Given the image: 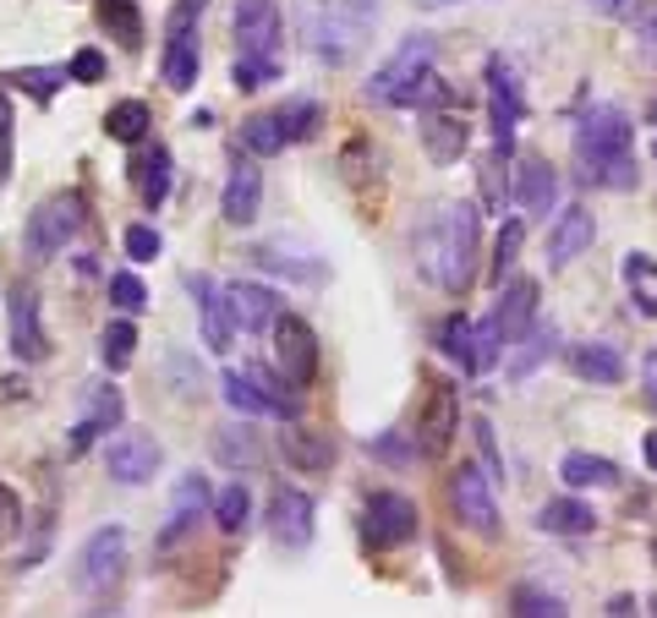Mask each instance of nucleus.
<instances>
[{"label": "nucleus", "instance_id": "obj_1", "mask_svg": "<svg viewBox=\"0 0 657 618\" xmlns=\"http://www.w3.org/2000/svg\"><path fill=\"white\" fill-rule=\"evenodd\" d=\"M477 252H482V214L477 203H439L416 236V268L444 291L465 296L477 279Z\"/></svg>", "mask_w": 657, "mask_h": 618}, {"label": "nucleus", "instance_id": "obj_2", "mask_svg": "<svg viewBox=\"0 0 657 618\" xmlns=\"http://www.w3.org/2000/svg\"><path fill=\"white\" fill-rule=\"evenodd\" d=\"M630 143H636V126L619 105H597L576 121V165H581V182L587 186H608V192H625L636 186V159H630Z\"/></svg>", "mask_w": 657, "mask_h": 618}, {"label": "nucleus", "instance_id": "obj_3", "mask_svg": "<svg viewBox=\"0 0 657 618\" xmlns=\"http://www.w3.org/2000/svg\"><path fill=\"white\" fill-rule=\"evenodd\" d=\"M433 39L428 33H411V39H400V50H394L390 61L373 71V82H367V99L373 105H384V110H416L422 105V94H428V82H433Z\"/></svg>", "mask_w": 657, "mask_h": 618}, {"label": "nucleus", "instance_id": "obj_4", "mask_svg": "<svg viewBox=\"0 0 657 618\" xmlns=\"http://www.w3.org/2000/svg\"><path fill=\"white\" fill-rule=\"evenodd\" d=\"M379 6L384 0H329L324 11L307 22V39H313V56L329 66L351 61L356 50H362V39L373 33V22H379Z\"/></svg>", "mask_w": 657, "mask_h": 618}, {"label": "nucleus", "instance_id": "obj_5", "mask_svg": "<svg viewBox=\"0 0 657 618\" xmlns=\"http://www.w3.org/2000/svg\"><path fill=\"white\" fill-rule=\"evenodd\" d=\"M82 230V192H56V197H45L33 214H28V225H22V247L33 263H50V257H61L66 242Z\"/></svg>", "mask_w": 657, "mask_h": 618}, {"label": "nucleus", "instance_id": "obj_6", "mask_svg": "<svg viewBox=\"0 0 657 618\" xmlns=\"http://www.w3.org/2000/svg\"><path fill=\"white\" fill-rule=\"evenodd\" d=\"M208 0H176L170 22H165V56H159V77L170 94H187L197 88V71H203V50H197V11Z\"/></svg>", "mask_w": 657, "mask_h": 618}, {"label": "nucleus", "instance_id": "obj_7", "mask_svg": "<svg viewBox=\"0 0 657 618\" xmlns=\"http://www.w3.org/2000/svg\"><path fill=\"white\" fill-rule=\"evenodd\" d=\"M450 514H455L471 537L493 542V537H499V498H493V477L477 471V465H460L455 477H450Z\"/></svg>", "mask_w": 657, "mask_h": 618}, {"label": "nucleus", "instance_id": "obj_8", "mask_svg": "<svg viewBox=\"0 0 657 618\" xmlns=\"http://www.w3.org/2000/svg\"><path fill=\"white\" fill-rule=\"evenodd\" d=\"M274 367H280V377L291 389H313V377H318V334H313L307 317H296V312L274 317Z\"/></svg>", "mask_w": 657, "mask_h": 618}, {"label": "nucleus", "instance_id": "obj_9", "mask_svg": "<svg viewBox=\"0 0 657 618\" xmlns=\"http://www.w3.org/2000/svg\"><path fill=\"white\" fill-rule=\"evenodd\" d=\"M121 569H127V526H99L77 553V586L88 597H110Z\"/></svg>", "mask_w": 657, "mask_h": 618}, {"label": "nucleus", "instance_id": "obj_10", "mask_svg": "<svg viewBox=\"0 0 657 618\" xmlns=\"http://www.w3.org/2000/svg\"><path fill=\"white\" fill-rule=\"evenodd\" d=\"M488 110H493V154L510 159L516 126L526 116V99H521V77H516V66L504 56H488Z\"/></svg>", "mask_w": 657, "mask_h": 618}, {"label": "nucleus", "instance_id": "obj_11", "mask_svg": "<svg viewBox=\"0 0 657 618\" xmlns=\"http://www.w3.org/2000/svg\"><path fill=\"white\" fill-rule=\"evenodd\" d=\"M455 433H460V400H455V389H450L444 377H433V383H428V400H422V416H416V433H411V443H416V454L439 460V454L455 443Z\"/></svg>", "mask_w": 657, "mask_h": 618}, {"label": "nucleus", "instance_id": "obj_12", "mask_svg": "<svg viewBox=\"0 0 657 618\" xmlns=\"http://www.w3.org/2000/svg\"><path fill=\"white\" fill-rule=\"evenodd\" d=\"M416 526H422V514H416V503L405 493H373L367 509H362V531H367V542L384 548V553L416 542Z\"/></svg>", "mask_w": 657, "mask_h": 618}, {"label": "nucleus", "instance_id": "obj_13", "mask_svg": "<svg viewBox=\"0 0 657 618\" xmlns=\"http://www.w3.org/2000/svg\"><path fill=\"white\" fill-rule=\"evenodd\" d=\"M187 291H193L203 345H208L214 356H225V351H231V340H236V312H231V291H225V285H214L208 274H187Z\"/></svg>", "mask_w": 657, "mask_h": 618}, {"label": "nucleus", "instance_id": "obj_14", "mask_svg": "<svg viewBox=\"0 0 657 618\" xmlns=\"http://www.w3.org/2000/svg\"><path fill=\"white\" fill-rule=\"evenodd\" d=\"M236 56L253 61H280V6L274 0H236Z\"/></svg>", "mask_w": 657, "mask_h": 618}, {"label": "nucleus", "instance_id": "obj_15", "mask_svg": "<svg viewBox=\"0 0 657 618\" xmlns=\"http://www.w3.org/2000/svg\"><path fill=\"white\" fill-rule=\"evenodd\" d=\"M127 422V400H121V389H110V383H94V389H82V416H77V428L66 438V454H82L94 438L116 433Z\"/></svg>", "mask_w": 657, "mask_h": 618}, {"label": "nucleus", "instance_id": "obj_16", "mask_svg": "<svg viewBox=\"0 0 657 618\" xmlns=\"http://www.w3.org/2000/svg\"><path fill=\"white\" fill-rule=\"evenodd\" d=\"M313 520H318V503L302 493V488H274L268 493V537L280 548H307L313 542Z\"/></svg>", "mask_w": 657, "mask_h": 618}, {"label": "nucleus", "instance_id": "obj_17", "mask_svg": "<svg viewBox=\"0 0 657 618\" xmlns=\"http://www.w3.org/2000/svg\"><path fill=\"white\" fill-rule=\"evenodd\" d=\"M105 465H110V477H116L121 488H143V482H154V477H159L165 449H159L148 433H121V438H110Z\"/></svg>", "mask_w": 657, "mask_h": 618}, {"label": "nucleus", "instance_id": "obj_18", "mask_svg": "<svg viewBox=\"0 0 657 618\" xmlns=\"http://www.w3.org/2000/svg\"><path fill=\"white\" fill-rule=\"evenodd\" d=\"M11 356H17V362H45V356H50V334H45L39 291H28V285L11 291Z\"/></svg>", "mask_w": 657, "mask_h": 618}, {"label": "nucleus", "instance_id": "obj_19", "mask_svg": "<svg viewBox=\"0 0 657 618\" xmlns=\"http://www.w3.org/2000/svg\"><path fill=\"white\" fill-rule=\"evenodd\" d=\"M258 208H263V170L236 154V165L225 176V192H219V214H225V225H253Z\"/></svg>", "mask_w": 657, "mask_h": 618}, {"label": "nucleus", "instance_id": "obj_20", "mask_svg": "<svg viewBox=\"0 0 657 618\" xmlns=\"http://www.w3.org/2000/svg\"><path fill=\"white\" fill-rule=\"evenodd\" d=\"M208 503H214V498H208V482H203L197 471L182 477L176 493H170V520H165V531H159V548H176L182 537H193L197 520L208 514Z\"/></svg>", "mask_w": 657, "mask_h": 618}, {"label": "nucleus", "instance_id": "obj_21", "mask_svg": "<svg viewBox=\"0 0 657 618\" xmlns=\"http://www.w3.org/2000/svg\"><path fill=\"white\" fill-rule=\"evenodd\" d=\"M510 197L521 203L531 219H548V214L559 208V176H553V165H548V159H521Z\"/></svg>", "mask_w": 657, "mask_h": 618}, {"label": "nucleus", "instance_id": "obj_22", "mask_svg": "<svg viewBox=\"0 0 657 618\" xmlns=\"http://www.w3.org/2000/svg\"><path fill=\"white\" fill-rule=\"evenodd\" d=\"M591 242H597V219H591V208H565V214L553 219V230H548V263L565 268V263H576Z\"/></svg>", "mask_w": 657, "mask_h": 618}, {"label": "nucleus", "instance_id": "obj_23", "mask_svg": "<svg viewBox=\"0 0 657 618\" xmlns=\"http://www.w3.org/2000/svg\"><path fill=\"white\" fill-rule=\"evenodd\" d=\"M231 291V312H236V328H247V334H263V328H274V317H280V296L258 285V279H236V285H225Z\"/></svg>", "mask_w": 657, "mask_h": 618}, {"label": "nucleus", "instance_id": "obj_24", "mask_svg": "<svg viewBox=\"0 0 657 618\" xmlns=\"http://www.w3.org/2000/svg\"><path fill=\"white\" fill-rule=\"evenodd\" d=\"M493 323L504 334V345H516L526 328L537 323V279H510L499 291V307H493Z\"/></svg>", "mask_w": 657, "mask_h": 618}, {"label": "nucleus", "instance_id": "obj_25", "mask_svg": "<svg viewBox=\"0 0 657 618\" xmlns=\"http://www.w3.org/2000/svg\"><path fill=\"white\" fill-rule=\"evenodd\" d=\"M570 367H576V377H587L597 389L625 383V356H619V345H608V340H581V345H570Z\"/></svg>", "mask_w": 657, "mask_h": 618}, {"label": "nucleus", "instance_id": "obj_26", "mask_svg": "<svg viewBox=\"0 0 657 618\" xmlns=\"http://www.w3.org/2000/svg\"><path fill=\"white\" fill-rule=\"evenodd\" d=\"M422 148H428L433 165H455L460 154L471 148V126L460 121V116H450V110H439V116H428V126H422Z\"/></svg>", "mask_w": 657, "mask_h": 618}, {"label": "nucleus", "instance_id": "obj_27", "mask_svg": "<svg viewBox=\"0 0 657 618\" xmlns=\"http://www.w3.org/2000/svg\"><path fill=\"white\" fill-rule=\"evenodd\" d=\"M537 526L548 537H587V531H597V509L581 503V498H548L537 509Z\"/></svg>", "mask_w": 657, "mask_h": 618}, {"label": "nucleus", "instance_id": "obj_28", "mask_svg": "<svg viewBox=\"0 0 657 618\" xmlns=\"http://www.w3.org/2000/svg\"><path fill=\"white\" fill-rule=\"evenodd\" d=\"M553 345H559V328L553 323H531L521 340L510 345V383H526L531 372L553 356Z\"/></svg>", "mask_w": 657, "mask_h": 618}, {"label": "nucleus", "instance_id": "obj_29", "mask_svg": "<svg viewBox=\"0 0 657 618\" xmlns=\"http://www.w3.org/2000/svg\"><path fill=\"white\" fill-rule=\"evenodd\" d=\"M280 449L296 471H329L334 465V438L329 433H313V428H285L280 433Z\"/></svg>", "mask_w": 657, "mask_h": 618}, {"label": "nucleus", "instance_id": "obj_30", "mask_svg": "<svg viewBox=\"0 0 657 618\" xmlns=\"http://www.w3.org/2000/svg\"><path fill=\"white\" fill-rule=\"evenodd\" d=\"M131 182H137V197H143V208H159L165 197H170V182H176V170H170V148H148L137 165H131Z\"/></svg>", "mask_w": 657, "mask_h": 618}, {"label": "nucleus", "instance_id": "obj_31", "mask_svg": "<svg viewBox=\"0 0 657 618\" xmlns=\"http://www.w3.org/2000/svg\"><path fill=\"white\" fill-rule=\"evenodd\" d=\"M559 477H565V488H614L619 482V465L614 460H602V454H587V449H570L565 460H559Z\"/></svg>", "mask_w": 657, "mask_h": 618}, {"label": "nucleus", "instance_id": "obj_32", "mask_svg": "<svg viewBox=\"0 0 657 618\" xmlns=\"http://www.w3.org/2000/svg\"><path fill=\"white\" fill-rule=\"evenodd\" d=\"M625 285H630V312L657 317V257L653 252H630L625 257Z\"/></svg>", "mask_w": 657, "mask_h": 618}, {"label": "nucleus", "instance_id": "obj_33", "mask_svg": "<svg viewBox=\"0 0 657 618\" xmlns=\"http://www.w3.org/2000/svg\"><path fill=\"white\" fill-rule=\"evenodd\" d=\"M439 351H444L460 372L477 377V323H471L465 312H450V317L439 323Z\"/></svg>", "mask_w": 657, "mask_h": 618}, {"label": "nucleus", "instance_id": "obj_34", "mask_svg": "<svg viewBox=\"0 0 657 618\" xmlns=\"http://www.w3.org/2000/svg\"><path fill=\"white\" fill-rule=\"evenodd\" d=\"M214 454H219V465H231V471H258L263 465V443L253 428H219V433H214Z\"/></svg>", "mask_w": 657, "mask_h": 618}, {"label": "nucleus", "instance_id": "obj_35", "mask_svg": "<svg viewBox=\"0 0 657 618\" xmlns=\"http://www.w3.org/2000/svg\"><path fill=\"white\" fill-rule=\"evenodd\" d=\"M131 356H137V323L121 312V317H110L105 334H99V362H105V372H127Z\"/></svg>", "mask_w": 657, "mask_h": 618}, {"label": "nucleus", "instance_id": "obj_36", "mask_svg": "<svg viewBox=\"0 0 657 618\" xmlns=\"http://www.w3.org/2000/svg\"><path fill=\"white\" fill-rule=\"evenodd\" d=\"M0 82H11V88L33 94L39 105H50V99L61 94L66 82H71V66H17V71H6Z\"/></svg>", "mask_w": 657, "mask_h": 618}, {"label": "nucleus", "instance_id": "obj_37", "mask_svg": "<svg viewBox=\"0 0 657 618\" xmlns=\"http://www.w3.org/2000/svg\"><path fill=\"white\" fill-rule=\"evenodd\" d=\"M148 126H154V110H148L143 99H121V105H110V116H105V137L131 148V143L148 137Z\"/></svg>", "mask_w": 657, "mask_h": 618}, {"label": "nucleus", "instance_id": "obj_38", "mask_svg": "<svg viewBox=\"0 0 657 618\" xmlns=\"http://www.w3.org/2000/svg\"><path fill=\"white\" fill-rule=\"evenodd\" d=\"M219 389H225V405H231V411H242V416H274L253 372L225 367V372H219Z\"/></svg>", "mask_w": 657, "mask_h": 618}, {"label": "nucleus", "instance_id": "obj_39", "mask_svg": "<svg viewBox=\"0 0 657 618\" xmlns=\"http://www.w3.org/2000/svg\"><path fill=\"white\" fill-rule=\"evenodd\" d=\"M247 520H253V493H247V482L219 488V498H214V526H219L225 537H242Z\"/></svg>", "mask_w": 657, "mask_h": 618}, {"label": "nucleus", "instance_id": "obj_40", "mask_svg": "<svg viewBox=\"0 0 657 618\" xmlns=\"http://www.w3.org/2000/svg\"><path fill=\"white\" fill-rule=\"evenodd\" d=\"M242 143H247V154L253 159H274V154H285V121L280 116H247L242 121Z\"/></svg>", "mask_w": 657, "mask_h": 618}, {"label": "nucleus", "instance_id": "obj_41", "mask_svg": "<svg viewBox=\"0 0 657 618\" xmlns=\"http://www.w3.org/2000/svg\"><path fill=\"white\" fill-rule=\"evenodd\" d=\"M253 263H258V268H268V274L296 279V285H324V263H302V257H291L285 247H258V252H253Z\"/></svg>", "mask_w": 657, "mask_h": 618}, {"label": "nucleus", "instance_id": "obj_42", "mask_svg": "<svg viewBox=\"0 0 657 618\" xmlns=\"http://www.w3.org/2000/svg\"><path fill=\"white\" fill-rule=\"evenodd\" d=\"M99 22H105V28H110L127 50H137V45H143V17H137V6H131V0H105V6H99Z\"/></svg>", "mask_w": 657, "mask_h": 618}, {"label": "nucleus", "instance_id": "obj_43", "mask_svg": "<svg viewBox=\"0 0 657 618\" xmlns=\"http://www.w3.org/2000/svg\"><path fill=\"white\" fill-rule=\"evenodd\" d=\"M280 121H285V137H291V143H307V137L318 131V121H324V110H318V99H291V105L280 110Z\"/></svg>", "mask_w": 657, "mask_h": 618}, {"label": "nucleus", "instance_id": "obj_44", "mask_svg": "<svg viewBox=\"0 0 657 618\" xmlns=\"http://www.w3.org/2000/svg\"><path fill=\"white\" fill-rule=\"evenodd\" d=\"M274 77H280V61H253V56H236V61H231V82H236L242 94H258Z\"/></svg>", "mask_w": 657, "mask_h": 618}, {"label": "nucleus", "instance_id": "obj_45", "mask_svg": "<svg viewBox=\"0 0 657 618\" xmlns=\"http://www.w3.org/2000/svg\"><path fill=\"white\" fill-rule=\"evenodd\" d=\"M110 302H116V312L137 317V312L148 307V285H143L131 268H121V274H110Z\"/></svg>", "mask_w": 657, "mask_h": 618}, {"label": "nucleus", "instance_id": "obj_46", "mask_svg": "<svg viewBox=\"0 0 657 618\" xmlns=\"http://www.w3.org/2000/svg\"><path fill=\"white\" fill-rule=\"evenodd\" d=\"M510 614H521V618H565L570 608H565V597H553V591H531V586H521Z\"/></svg>", "mask_w": 657, "mask_h": 618}, {"label": "nucleus", "instance_id": "obj_47", "mask_svg": "<svg viewBox=\"0 0 657 618\" xmlns=\"http://www.w3.org/2000/svg\"><path fill=\"white\" fill-rule=\"evenodd\" d=\"M521 236H526V225L521 219H510L504 230H499V247H493V279L504 285V274L516 268V252H521Z\"/></svg>", "mask_w": 657, "mask_h": 618}, {"label": "nucleus", "instance_id": "obj_48", "mask_svg": "<svg viewBox=\"0 0 657 618\" xmlns=\"http://www.w3.org/2000/svg\"><path fill=\"white\" fill-rule=\"evenodd\" d=\"M121 247H127L131 263H154V257L165 252V242H159V230H154V225H127Z\"/></svg>", "mask_w": 657, "mask_h": 618}, {"label": "nucleus", "instance_id": "obj_49", "mask_svg": "<svg viewBox=\"0 0 657 618\" xmlns=\"http://www.w3.org/2000/svg\"><path fill=\"white\" fill-rule=\"evenodd\" d=\"M11 143H17V110H11V99L0 88V186L11 182Z\"/></svg>", "mask_w": 657, "mask_h": 618}, {"label": "nucleus", "instance_id": "obj_50", "mask_svg": "<svg viewBox=\"0 0 657 618\" xmlns=\"http://www.w3.org/2000/svg\"><path fill=\"white\" fill-rule=\"evenodd\" d=\"M367 449L379 454V460H390V465H405L416 449H405V433H379V438H367Z\"/></svg>", "mask_w": 657, "mask_h": 618}, {"label": "nucleus", "instance_id": "obj_51", "mask_svg": "<svg viewBox=\"0 0 657 618\" xmlns=\"http://www.w3.org/2000/svg\"><path fill=\"white\" fill-rule=\"evenodd\" d=\"M71 82H105V56L99 50H77L71 56Z\"/></svg>", "mask_w": 657, "mask_h": 618}, {"label": "nucleus", "instance_id": "obj_52", "mask_svg": "<svg viewBox=\"0 0 657 618\" xmlns=\"http://www.w3.org/2000/svg\"><path fill=\"white\" fill-rule=\"evenodd\" d=\"M17 526H22V498H17L11 488H6V482H0V542H6V537H11Z\"/></svg>", "mask_w": 657, "mask_h": 618}, {"label": "nucleus", "instance_id": "obj_53", "mask_svg": "<svg viewBox=\"0 0 657 618\" xmlns=\"http://www.w3.org/2000/svg\"><path fill=\"white\" fill-rule=\"evenodd\" d=\"M636 39H641V56L657 61V11H647V17L636 22Z\"/></svg>", "mask_w": 657, "mask_h": 618}, {"label": "nucleus", "instance_id": "obj_54", "mask_svg": "<svg viewBox=\"0 0 657 618\" xmlns=\"http://www.w3.org/2000/svg\"><path fill=\"white\" fill-rule=\"evenodd\" d=\"M471 433H477V443H482V460H488V465L499 471V443H493V428H488V422L477 416V422H471Z\"/></svg>", "mask_w": 657, "mask_h": 618}, {"label": "nucleus", "instance_id": "obj_55", "mask_svg": "<svg viewBox=\"0 0 657 618\" xmlns=\"http://www.w3.org/2000/svg\"><path fill=\"white\" fill-rule=\"evenodd\" d=\"M641 377H647V405L657 411V345L647 351V362H641Z\"/></svg>", "mask_w": 657, "mask_h": 618}, {"label": "nucleus", "instance_id": "obj_56", "mask_svg": "<svg viewBox=\"0 0 657 618\" xmlns=\"http://www.w3.org/2000/svg\"><path fill=\"white\" fill-rule=\"evenodd\" d=\"M602 614H614V618H619V614H636V597H614Z\"/></svg>", "mask_w": 657, "mask_h": 618}, {"label": "nucleus", "instance_id": "obj_57", "mask_svg": "<svg viewBox=\"0 0 657 618\" xmlns=\"http://www.w3.org/2000/svg\"><path fill=\"white\" fill-rule=\"evenodd\" d=\"M591 11H625V6H630V0H587Z\"/></svg>", "mask_w": 657, "mask_h": 618}, {"label": "nucleus", "instance_id": "obj_58", "mask_svg": "<svg viewBox=\"0 0 657 618\" xmlns=\"http://www.w3.org/2000/svg\"><path fill=\"white\" fill-rule=\"evenodd\" d=\"M641 454H647V465L657 471V433H647V443H641Z\"/></svg>", "mask_w": 657, "mask_h": 618}, {"label": "nucleus", "instance_id": "obj_59", "mask_svg": "<svg viewBox=\"0 0 657 618\" xmlns=\"http://www.w3.org/2000/svg\"><path fill=\"white\" fill-rule=\"evenodd\" d=\"M422 6H455V0H422Z\"/></svg>", "mask_w": 657, "mask_h": 618}, {"label": "nucleus", "instance_id": "obj_60", "mask_svg": "<svg viewBox=\"0 0 657 618\" xmlns=\"http://www.w3.org/2000/svg\"><path fill=\"white\" fill-rule=\"evenodd\" d=\"M653 126H657V99H653Z\"/></svg>", "mask_w": 657, "mask_h": 618}, {"label": "nucleus", "instance_id": "obj_61", "mask_svg": "<svg viewBox=\"0 0 657 618\" xmlns=\"http://www.w3.org/2000/svg\"><path fill=\"white\" fill-rule=\"evenodd\" d=\"M653 563H657V542H653Z\"/></svg>", "mask_w": 657, "mask_h": 618}, {"label": "nucleus", "instance_id": "obj_62", "mask_svg": "<svg viewBox=\"0 0 657 618\" xmlns=\"http://www.w3.org/2000/svg\"><path fill=\"white\" fill-rule=\"evenodd\" d=\"M653 614H657V597H653Z\"/></svg>", "mask_w": 657, "mask_h": 618}, {"label": "nucleus", "instance_id": "obj_63", "mask_svg": "<svg viewBox=\"0 0 657 618\" xmlns=\"http://www.w3.org/2000/svg\"><path fill=\"white\" fill-rule=\"evenodd\" d=\"M653 154H657V143H653Z\"/></svg>", "mask_w": 657, "mask_h": 618}]
</instances>
